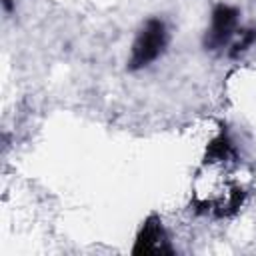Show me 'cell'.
<instances>
[{
	"label": "cell",
	"instance_id": "6da1fadb",
	"mask_svg": "<svg viewBox=\"0 0 256 256\" xmlns=\"http://www.w3.org/2000/svg\"><path fill=\"white\" fill-rule=\"evenodd\" d=\"M166 44H168L166 24L160 18L146 20V24L142 26V30L138 32L132 44V52L128 58V70L134 72V70H142L150 66L164 52Z\"/></svg>",
	"mask_w": 256,
	"mask_h": 256
},
{
	"label": "cell",
	"instance_id": "7a4b0ae2",
	"mask_svg": "<svg viewBox=\"0 0 256 256\" xmlns=\"http://www.w3.org/2000/svg\"><path fill=\"white\" fill-rule=\"evenodd\" d=\"M238 8L230 4H216L210 16V28L204 34V48L210 52H218L238 34Z\"/></svg>",
	"mask_w": 256,
	"mask_h": 256
},
{
	"label": "cell",
	"instance_id": "3957f363",
	"mask_svg": "<svg viewBox=\"0 0 256 256\" xmlns=\"http://www.w3.org/2000/svg\"><path fill=\"white\" fill-rule=\"evenodd\" d=\"M132 254L134 256H142V254H174V248L170 246L168 234L162 226V220L158 214H150L134 240L132 246Z\"/></svg>",
	"mask_w": 256,
	"mask_h": 256
},
{
	"label": "cell",
	"instance_id": "277c9868",
	"mask_svg": "<svg viewBox=\"0 0 256 256\" xmlns=\"http://www.w3.org/2000/svg\"><path fill=\"white\" fill-rule=\"evenodd\" d=\"M218 162H238V152L234 148V142L226 130L224 124H220L218 134L208 142L206 150H204V158H202V166H212Z\"/></svg>",
	"mask_w": 256,
	"mask_h": 256
},
{
	"label": "cell",
	"instance_id": "5b68a950",
	"mask_svg": "<svg viewBox=\"0 0 256 256\" xmlns=\"http://www.w3.org/2000/svg\"><path fill=\"white\" fill-rule=\"evenodd\" d=\"M238 34H240L238 42H234L230 52H228L230 58H238L242 52H246L256 42V28H244V30H238Z\"/></svg>",
	"mask_w": 256,
	"mask_h": 256
}]
</instances>
